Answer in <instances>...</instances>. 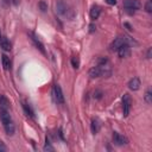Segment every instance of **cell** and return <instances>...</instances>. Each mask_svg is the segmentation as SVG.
Returning a JSON list of instances; mask_svg holds the SVG:
<instances>
[{"mask_svg": "<svg viewBox=\"0 0 152 152\" xmlns=\"http://www.w3.org/2000/svg\"><path fill=\"white\" fill-rule=\"evenodd\" d=\"M116 52H118V55H119V57H121V58H124V57H127L128 55H129V52H131V48H129V44L128 43H124L118 50H116Z\"/></svg>", "mask_w": 152, "mask_h": 152, "instance_id": "9", "label": "cell"}, {"mask_svg": "<svg viewBox=\"0 0 152 152\" xmlns=\"http://www.w3.org/2000/svg\"><path fill=\"white\" fill-rule=\"evenodd\" d=\"M146 57L147 58H151V48L147 50V53H146Z\"/></svg>", "mask_w": 152, "mask_h": 152, "instance_id": "27", "label": "cell"}, {"mask_svg": "<svg viewBox=\"0 0 152 152\" xmlns=\"http://www.w3.org/2000/svg\"><path fill=\"white\" fill-rule=\"evenodd\" d=\"M0 120L2 122V126L5 128V132L7 135H13L14 134V124L12 120L11 114L8 113V110L6 108H0Z\"/></svg>", "mask_w": 152, "mask_h": 152, "instance_id": "1", "label": "cell"}, {"mask_svg": "<svg viewBox=\"0 0 152 152\" xmlns=\"http://www.w3.org/2000/svg\"><path fill=\"white\" fill-rule=\"evenodd\" d=\"M53 97L57 103H59V104L64 103V95H63V91H62V88L59 87V84L53 86Z\"/></svg>", "mask_w": 152, "mask_h": 152, "instance_id": "5", "label": "cell"}, {"mask_svg": "<svg viewBox=\"0 0 152 152\" xmlns=\"http://www.w3.org/2000/svg\"><path fill=\"white\" fill-rule=\"evenodd\" d=\"M145 10H146V12H148V13L152 12V4H151V0H147V2L145 4Z\"/></svg>", "mask_w": 152, "mask_h": 152, "instance_id": "21", "label": "cell"}, {"mask_svg": "<svg viewBox=\"0 0 152 152\" xmlns=\"http://www.w3.org/2000/svg\"><path fill=\"white\" fill-rule=\"evenodd\" d=\"M94 97H96V99H100V97H101V91L96 90V91L94 93Z\"/></svg>", "mask_w": 152, "mask_h": 152, "instance_id": "24", "label": "cell"}, {"mask_svg": "<svg viewBox=\"0 0 152 152\" xmlns=\"http://www.w3.org/2000/svg\"><path fill=\"white\" fill-rule=\"evenodd\" d=\"M1 38H2V37H1V32H0V40H1Z\"/></svg>", "mask_w": 152, "mask_h": 152, "instance_id": "29", "label": "cell"}, {"mask_svg": "<svg viewBox=\"0 0 152 152\" xmlns=\"http://www.w3.org/2000/svg\"><path fill=\"white\" fill-rule=\"evenodd\" d=\"M124 8L127 13L133 14L140 8V1L139 0H124Z\"/></svg>", "mask_w": 152, "mask_h": 152, "instance_id": "3", "label": "cell"}, {"mask_svg": "<svg viewBox=\"0 0 152 152\" xmlns=\"http://www.w3.org/2000/svg\"><path fill=\"white\" fill-rule=\"evenodd\" d=\"M71 65L74 69H78L80 68V59L78 57H72L71 58Z\"/></svg>", "mask_w": 152, "mask_h": 152, "instance_id": "18", "label": "cell"}, {"mask_svg": "<svg viewBox=\"0 0 152 152\" xmlns=\"http://www.w3.org/2000/svg\"><path fill=\"white\" fill-rule=\"evenodd\" d=\"M0 45H1V48L5 50V51H11V49H12V44H11V42L7 39V38H1V40H0Z\"/></svg>", "mask_w": 152, "mask_h": 152, "instance_id": "13", "label": "cell"}, {"mask_svg": "<svg viewBox=\"0 0 152 152\" xmlns=\"http://www.w3.org/2000/svg\"><path fill=\"white\" fill-rule=\"evenodd\" d=\"M95 30H96L95 25H93V24H91V25H89V32H94Z\"/></svg>", "mask_w": 152, "mask_h": 152, "instance_id": "26", "label": "cell"}, {"mask_svg": "<svg viewBox=\"0 0 152 152\" xmlns=\"http://www.w3.org/2000/svg\"><path fill=\"white\" fill-rule=\"evenodd\" d=\"M23 108H24V112H25V114H26L27 116H33V112H32L31 107H30L26 102H23Z\"/></svg>", "mask_w": 152, "mask_h": 152, "instance_id": "17", "label": "cell"}, {"mask_svg": "<svg viewBox=\"0 0 152 152\" xmlns=\"http://www.w3.org/2000/svg\"><path fill=\"white\" fill-rule=\"evenodd\" d=\"M151 97H152L151 90H147V91H146V94H145V101H146V103H148V104H150V103L152 102V99H151Z\"/></svg>", "mask_w": 152, "mask_h": 152, "instance_id": "19", "label": "cell"}, {"mask_svg": "<svg viewBox=\"0 0 152 152\" xmlns=\"http://www.w3.org/2000/svg\"><path fill=\"white\" fill-rule=\"evenodd\" d=\"M28 36H30L31 40L33 42L34 46H36V48H37V49H38V50H39L42 53H44V55H45V49H44V45H43V43H42V42H40V40H39V39H38V38H37L34 34H33V33H30Z\"/></svg>", "mask_w": 152, "mask_h": 152, "instance_id": "10", "label": "cell"}, {"mask_svg": "<svg viewBox=\"0 0 152 152\" xmlns=\"http://www.w3.org/2000/svg\"><path fill=\"white\" fill-rule=\"evenodd\" d=\"M90 129H91V133H93V134H96V133L100 131V122H99L97 119H93V120H91Z\"/></svg>", "mask_w": 152, "mask_h": 152, "instance_id": "15", "label": "cell"}, {"mask_svg": "<svg viewBox=\"0 0 152 152\" xmlns=\"http://www.w3.org/2000/svg\"><path fill=\"white\" fill-rule=\"evenodd\" d=\"M113 141H114V144L118 145V146H122V145H126V144L128 142L127 138L124 137V135H121V134L118 133V132H114V133H113Z\"/></svg>", "mask_w": 152, "mask_h": 152, "instance_id": "8", "label": "cell"}, {"mask_svg": "<svg viewBox=\"0 0 152 152\" xmlns=\"http://www.w3.org/2000/svg\"><path fill=\"white\" fill-rule=\"evenodd\" d=\"M44 151H53V147L51 146V144H50V141H49V139H48V138H46V140H45Z\"/></svg>", "mask_w": 152, "mask_h": 152, "instance_id": "20", "label": "cell"}, {"mask_svg": "<svg viewBox=\"0 0 152 152\" xmlns=\"http://www.w3.org/2000/svg\"><path fill=\"white\" fill-rule=\"evenodd\" d=\"M100 13H101V8L97 6V5H94L93 7H91V10H90V12H89V15H90V19L91 20H96L97 18H99V15H100Z\"/></svg>", "mask_w": 152, "mask_h": 152, "instance_id": "11", "label": "cell"}, {"mask_svg": "<svg viewBox=\"0 0 152 152\" xmlns=\"http://www.w3.org/2000/svg\"><path fill=\"white\" fill-rule=\"evenodd\" d=\"M128 88L131 89V90H138L139 88H140V80L138 78V77H133L129 82H128Z\"/></svg>", "mask_w": 152, "mask_h": 152, "instance_id": "12", "label": "cell"}, {"mask_svg": "<svg viewBox=\"0 0 152 152\" xmlns=\"http://www.w3.org/2000/svg\"><path fill=\"white\" fill-rule=\"evenodd\" d=\"M8 1H11L13 5H17L18 4V0H8Z\"/></svg>", "mask_w": 152, "mask_h": 152, "instance_id": "28", "label": "cell"}, {"mask_svg": "<svg viewBox=\"0 0 152 152\" xmlns=\"http://www.w3.org/2000/svg\"><path fill=\"white\" fill-rule=\"evenodd\" d=\"M124 43H129L128 37H118L113 40V43L110 44V50L112 51H116Z\"/></svg>", "mask_w": 152, "mask_h": 152, "instance_id": "6", "label": "cell"}, {"mask_svg": "<svg viewBox=\"0 0 152 152\" xmlns=\"http://www.w3.org/2000/svg\"><path fill=\"white\" fill-rule=\"evenodd\" d=\"M7 150V147L5 146V144L2 142V141H0V152H2V151H6Z\"/></svg>", "mask_w": 152, "mask_h": 152, "instance_id": "23", "label": "cell"}, {"mask_svg": "<svg viewBox=\"0 0 152 152\" xmlns=\"http://www.w3.org/2000/svg\"><path fill=\"white\" fill-rule=\"evenodd\" d=\"M56 8H57V12H58L61 15L66 17V18H69V19H72L74 15H75L74 11L68 6V4H65V2L62 1V0L56 4Z\"/></svg>", "mask_w": 152, "mask_h": 152, "instance_id": "2", "label": "cell"}, {"mask_svg": "<svg viewBox=\"0 0 152 152\" xmlns=\"http://www.w3.org/2000/svg\"><path fill=\"white\" fill-rule=\"evenodd\" d=\"M38 6H39V8L42 10V12H45V11L48 10V5H46L44 1H40V2L38 4Z\"/></svg>", "mask_w": 152, "mask_h": 152, "instance_id": "22", "label": "cell"}, {"mask_svg": "<svg viewBox=\"0 0 152 152\" xmlns=\"http://www.w3.org/2000/svg\"><path fill=\"white\" fill-rule=\"evenodd\" d=\"M106 65H96V66H93L90 70H89V76H90V78H97V77H100V76H102V75H104L106 74Z\"/></svg>", "mask_w": 152, "mask_h": 152, "instance_id": "4", "label": "cell"}, {"mask_svg": "<svg viewBox=\"0 0 152 152\" xmlns=\"http://www.w3.org/2000/svg\"><path fill=\"white\" fill-rule=\"evenodd\" d=\"M108 5H115L116 4V0H104Z\"/></svg>", "mask_w": 152, "mask_h": 152, "instance_id": "25", "label": "cell"}, {"mask_svg": "<svg viewBox=\"0 0 152 152\" xmlns=\"http://www.w3.org/2000/svg\"><path fill=\"white\" fill-rule=\"evenodd\" d=\"M10 107V101L4 96V95H0V108H8Z\"/></svg>", "mask_w": 152, "mask_h": 152, "instance_id": "16", "label": "cell"}, {"mask_svg": "<svg viewBox=\"0 0 152 152\" xmlns=\"http://www.w3.org/2000/svg\"><path fill=\"white\" fill-rule=\"evenodd\" d=\"M1 62H2V66H4L5 70H10V69H11L12 63H11L10 57H7L6 55H2V56H1Z\"/></svg>", "mask_w": 152, "mask_h": 152, "instance_id": "14", "label": "cell"}, {"mask_svg": "<svg viewBox=\"0 0 152 152\" xmlns=\"http://www.w3.org/2000/svg\"><path fill=\"white\" fill-rule=\"evenodd\" d=\"M131 110V97L128 94H125L122 96V112H124V116H128Z\"/></svg>", "mask_w": 152, "mask_h": 152, "instance_id": "7", "label": "cell"}]
</instances>
